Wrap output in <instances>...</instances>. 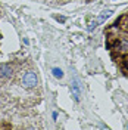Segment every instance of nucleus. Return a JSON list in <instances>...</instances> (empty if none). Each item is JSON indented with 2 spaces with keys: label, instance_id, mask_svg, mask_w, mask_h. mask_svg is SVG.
Listing matches in <instances>:
<instances>
[{
  "label": "nucleus",
  "instance_id": "1",
  "mask_svg": "<svg viewBox=\"0 0 128 130\" xmlns=\"http://www.w3.org/2000/svg\"><path fill=\"white\" fill-rule=\"evenodd\" d=\"M38 84V77L34 71H27L22 77V86L25 89H32Z\"/></svg>",
  "mask_w": 128,
  "mask_h": 130
},
{
  "label": "nucleus",
  "instance_id": "2",
  "mask_svg": "<svg viewBox=\"0 0 128 130\" xmlns=\"http://www.w3.org/2000/svg\"><path fill=\"white\" fill-rule=\"evenodd\" d=\"M112 13H113V10H112V9H106V10H103V12H102L100 15L97 16V18L94 19V21H91V22H90V25L87 27V30H88V31H93V30H94L96 27H99V25H102V24H103L104 21H106V19H108L109 16L112 15Z\"/></svg>",
  "mask_w": 128,
  "mask_h": 130
},
{
  "label": "nucleus",
  "instance_id": "3",
  "mask_svg": "<svg viewBox=\"0 0 128 130\" xmlns=\"http://www.w3.org/2000/svg\"><path fill=\"white\" fill-rule=\"evenodd\" d=\"M71 95L75 102H80L81 101V83L77 77H74V80L71 83Z\"/></svg>",
  "mask_w": 128,
  "mask_h": 130
},
{
  "label": "nucleus",
  "instance_id": "4",
  "mask_svg": "<svg viewBox=\"0 0 128 130\" xmlns=\"http://www.w3.org/2000/svg\"><path fill=\"white\" fill-rule=\"evenodd\" d=\"M0 75H2L3 78H10V77L13 75V68L8 64L2 65V67H0Z\"/></svg>",
  "mask_w": 128,
  "mask_h": 130
},
{
  "label": "nucleus",
  "instance_id": "5",
  "mask_svg": "<svg viewBox=\"0 0 128 130\" xmlns=\"http://www.w3.org/2000/svg\"><path fill=\"white\" fill-rule=\"evenodd\" d=\"M52 74H53V77H55V78H57V80H60V78L63 77V71H62L60 68H57V67L52 68Z\"/></svg>",
  "mask_w": 128,
  "mask_h": 130
},
{
  "label": "nucleus",
  "instance_id": "6",
  "mask_svg": "<svg viewBox=\"0 0 128 130\" xmlns=\"http://www.w3.org/2000/svg\"><path fill=\"white\" fill-rule=\"evenodd\" d=\"M121 46H122L124 50H128V41H122V43H121Z\"/></svg>",
  "mask_w": 128,
  "mask_h": 130
},
{
  "label": "nucleus",
  "instance_id": "7",
  "mask_svg": "<svg viewBox=\"0 0 128 130\" xmlns=\"http://www.w3.org/2000/svg\"><path fill=\"white\" fill-rule=\"evenodd\" d=\"M125 67H127V68H128V55H127V56H125Z\"/></svg>",
  "mask_w": 128,
  "mask_h": 130
},
{
  "label": "nucleus",
  "instance_id": "8",
  "mask_svg": "<svg viewBox=\"0 0 128 130\" xmlns=\"http://www.w3.org/2000/svg\"><path fill=\"white\" fill-rule=\"evenodd\" d=\"M125 129H128V124H127V126H125Z\"/></svg>",
  "mask_w": 128,
  "mask_h": 130
}]
</instances>
